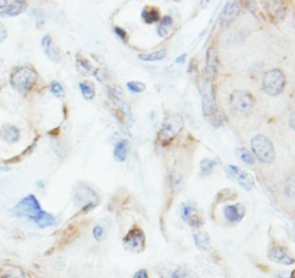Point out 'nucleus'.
Here are the masks:
<instances>
[{
  "label": "nucleus",
  "mask_w": 295,
  "mask_h": 278,
  "mask_svg": "<svg viewBox=\"0 0 295 278\" xmlns=\"http://www.w3.org/2000/svg\"><path fill=\"white\" fill-rule=\"evenodd\" d=\"M36 81H38V72L35 71V68L29 67V65L16 68L11 75L12 87L22 94L31 91L33 85L36 84Z\"/></svg>",
  "instance_id": "nucleus-1"
},
{
  "label": "nucleus",
  "mask_w": 295,
  "mask_h": 278,
  "mask_svg": "<svg viewBox=\"0 0 295 278\" xmlns=\"http://www.w3.org/2000/svg\"><path fill=\"white\" fill-rule=\"evenodd\" d=\"M251 147L253 156L256 157L262 163H272L275 159V149H273L272 142L263 135V134H256L251 140Z\"/></svg>",
  "instance_id": "nucleus-2"
},
{
  "label": "nucleus",
  "mask_w": 295,
  "mask_h": 278,
  "mask_svg": "<svg viewBox=\"0 0 295 278\" xmlns=\"http://www.w3.org/2000/svg\"><path fill=\"white\" fill-rule=\"evenodd\" d=\"M199 91H200V97H202V111L206 117H212L216 111V98H215L212 79L209 77H203L200 79Z\"/></svg>",
  "instance_id": "nucleus-3"
},
{
  "label": "nucleus",
  "mask_w": 295,
  "mask_h": 278,
  "mask_svg": "<svg viewBox=\"0 0 295 278\" xmlns=\"http://www.w3.org/2000/svg\"><path fill=\"white\" fill-rule=\"evenodd\" d=\"M285 87V75L281 69H271L262 77V89L265 94L275 97L282 92Z\"/></svg>",
  "instance_id": "nucleus-4"
},
{
  "label": "nucleus",
  "mask_w": 295,
  "mask_h": 278,
  "mask_svg": "<svg viewBox=\"0 0 295 278\" xmlns=\"http://www.w3.org/2000/svg\"><path fill=\"white\" fill-rule=\"evenodd\" d=\"M42 212L44 211H42V208H41L38 199L35 198V195H28L26 198H23V199L12 209V213H13L15 216L29 218L31 221L36 219Z\"/></svg>",
  "instance_id": "nucleus-5"
},
{
  "label": "nucleus",
  "mask_w": 295,
  "mask_h": 278,
  "mask_svg": "<svg viewBox=\"0 0 295 278\" xmlns=\"http://www.w3.org/2000/svg\"><path fill=\"white\" fill-rule=\"evenodd\" d=\"M229 104L236 115H248L253 108V97L246 91H235L230 95Z\"/></svg>",
  "instance_id": "nucleus-6"
},
{
  "label": "nucleus",
  "mask_w": 295,
  "mask_h": 278,
  "mask_svg": "<svg viewBox=\"0 0 295 278\" xmlns=\"http://www.w3.org/2000/svg\"><path fill=\"white\" fill-rule=\"evenodd\" d=\"M182 127H183L182 115H179V114L170 115V117L163 122V125H162V130H160V133H159V140H160V142H164V143L173 140L176 135L180 133Z\"/></svg>",
  "instance_id": "nucleus-7"
},
{
  "label": "nucleus",
  "mask_w": 295,
  "mask_h": 278,
  "mask_svg": "<svg viewBox=\"0 0 295 278\" xmlns=\"http://www.w3.org/2000/svg\"><path fill=\"white\" fill-rule=\"evenodd\" d=\"M122 245L125 246V249L131 252H141L145 246V236L142 234L141 229L134 228L125 235V238L122 239Z\"/></svg>",
  "instance_id": "nucleus-8"
},
{
  "label": "nucleus",
  "mask_w": 295,
  "mask_h": 278,
  "mask_svg": "<svg viewBox=\"0 0 295 278\" xmlns=\"http://www.w3.org/2000/svg\"><path fill=\"white\" fill-rule=\"evenodd\" d=\"M268 258L276 264H281V265H292L295 262L294 258L288 254V251L285 248L275 244L268 248Z\"/></svg>",
  "instance_id": "nucleus-9"
},
{
  "label": "nucleus",
  "mask_w": 295,
  "mask_h": 278,
  "mask_svg": "<svg viewBox=\"0 0 295 278\" xmlns=\"http://www.w3.org/2000/svg\"><path fill=\"white\" fill-rule=\"evenodd\" d=\"M246 213V209L242 203H236V205H228L223 209V215L226 218V221L230 223L241 222Z\"/></svg>",
  "instance_id": "nucleus-10"
},
{
  "label": "nucleus",
  "mask_w": 295,
  "mask_h": 278,
  "mask_svg": "<svg viewBox=\"0 0 295 278\" xmlns=\"http://www.w3.org/2000/svg\"><path fill=\"white\" fill-rule=\"evenodd\" d=\"M241 13V6L238 2H229L225 5V8L222 9L220 13V23L222 25H229L233 19L238 18V15Z\"/></svg>",
  "instance_id": "nucleus-11"
},
{
  "label": "nucleus",
  "mask_w": 295,
  "mask_h": 278,
  "mask_svg": "<svg viewBox=\"0 0 295 278\" xmlns=\"http://www.w3.org/2000/svg\"><path fill=\"white\" fill-rule=\"evenodd\" d=\"M42 46H44V51L46 56L51 59V61H54V62H59L61 61V51L55 46V44L52 42V38L49 36V35H45L44 39H42Z\"/></svg>",
  "instance_id": "nucleus-12"
},
{
  "label": "nucleus",
  "mask_w": 295,
  "mask_h": 278,
  "mask_svg": "<svg viewBox=\"0 0 295 278\" xmlns=\"http://www.w3.org/2000/svg\"><path fill=\"white\" fill-rule=\"evenodd\" d=\"M26 6H28L26 2H12L3 11H0V16L2 18H15L18 15H21L26 9Z\"/></svg>",
  "instance_id": "nucleus-13"
},
{
  "label": "nucleus",
  "mask_w": 295,
  "mask_h": 278,
  "mask_svg": "<svg viewBox=\"0 0 295 278\" xmlns=\"http://www.w3.org/2000/svg\"><path fill=\"white\" fill-rule=\"evenodd\" d=\"M0 137H2L5 142H8V143H16V142H19V138H21V130H19L18 127H15V125L6 124V125H3L2 130H0Z\"/></svg>",
  "instance_id": "nucleus-14"
},
{
  "label": "nucleus",
  "mask_w": 295,
  "mask_h": 278,
  "mask_svg": "<svg viewBox=\"0 0 295 278\" xmlns=\"http://www.w3.org/2000/svg\"><path fill=\"white\" fill-rule=\"evenodd\" d=\"M216 68H218V52L215 48H209L208 54H206V77H213L216 74Z\"/></svg>",
  "instance_id": "nucleus-15"
},
{
  "label": "nucleus",
  "mask_w": 295,
  "mask_h": 278,
  "mask_svg": "<svg viewBox=\"0 0 295 278\" xmlns=\"http://www.w3.org/2000/svg\"><path fill=\"white\" fill-rule=\"evenodd\" d=\"M141 19L144 21V23H147V25L157 23L159 21H162V18H160V11L156 9V8H152V6L144 8L141 12Z\"/></svg>",
  "instance_id": "nucleus-16"
},
{
  "label": "nucleus",
  "mask_w": 295,
  "mask_h": 278,
  "mask_svg": "<svg viewBox=\"0 0 295 278\" xmlns=\"http://www.w3.org/2000/svg\"><path fill=\"white\" fill-rule=\"evenodd\" d=\"M236 180H238V183H239L245 190H251L253 189V186H255V180L252 178V175H249V173L245 172V170H241V169H239V172L236 173Z\"/></svg>",
  "instance_id": "nucleus-17"
},
{
  "label": "nucleus",
  "mask_w": 295,
  "mask_h": 278,
  "mask_svg": "<svg viewBox=\"0 0 295 278\" xmlns=\"http://www.w3.org/2000/svg\"><path fill=\"white\" fill-rule=\"evenodd\" d=\"M32 222H35L39 228H48V226H54L56 225V218L54 215L48 213V212H42L36 219H33Z\"/></svg>",
  "instance_id": "nucleus-18"
},
{
  "label": "nucleus",
  "mask_w": 295,
  "mask_h": 278,
  "mask_svg": "<svg viewBox=\"0 0 295 278\" xmlns=\"http://www.w3.org/2000/svg\"><path fill=\"white\" fill-rule=\"evenodd\" d=\"M195 244L200 251H208L210 249V238L206 232H196L193 235Z\"/></svg>",
  "instance_id": "nucleus-19"
},
{
  "label": "nucleus",
  "mask_w": 295,
  "mask_h": 278,
  "mask_svg": "<svg viewBox=\"0 0 295 278\" xmlns=\"http://www.w3.org/2000/svg\"><path fill=\"white\" fill-rule=\"evenodd\" d=\"M127 152H128V145H127V142L125 140H121L118 142L115 147H114V157H115V160H118V162H125V159H127Z\"/></svg>",
  "instance_id": "nucleus-20"
},
{
  "label": "nucleus",
  "mask_w": 295,
  "mask_h": 278,
  "mask_svg": "<svg viewBox=\"0 0 295 278\" xmlns=\"http://www.w3.org/2000/svg\"><path fill=\"white\" fill-rule=\"evenodd\" d=\"M265 6H266L268 11L272 13V16H276L278 21H281V19L284 18L285 8L284 5H282V2H269V3L265 5Z\"/></svg>",
  "instance_id": "nucleus-21"
},
{
  "label": "nucleus",
  "mask_w": 295,
  "mask_h": 278,
  "mask_svg": "<svg viewBox=\"0 0 295 278\" xmlns=\"http://www.w3.org/2000/svg\"><path fill=\"white\" fill-rule=\"evenodd\" d=\"M164 56H166V49H160V51H156V52H152V54H140L138 58L141 61H145V62H157V61H162Z\"/></svg>",
  "instance_id": "nucleus-22"
},
{
  "label": "nucleus",
  "mask_w": 295,
  "mask_h": 278,
  "mask_svg": "<svg viewBox=\"0 0 295 278\" xmlns=\"http://www.w3.org/2000/svg\"><path fill=\"white\" fill-rule=\"evenodd\" d=\"M172 25H173V19L170 18V16H164L162 18V21H160V25H159V28H157V34L160 38H164L167 32H169V29L172 28Z\"/></svg>",
  "instance_id": "nucleus-23"
},
{
  "label": "nucleus",
  "mask_w": 295,
  "mask_h": 278,
  "mask_svg": "<svg viewBox=\"0 0 295 278\" xmlns=\"http://www.w3.org/2000/svg\"><path fill=\"white\" fill-rule=\"evenodd\" d=\"M79 89H81V92H82L85 100H92L95 97V88H94V85L91 82H87V81L81 82L79 84Z\"/></svg>",
  "instance_id": "nucleus-24"
},
{
  "label": "nucleus",
  "mask_w": 295,
  "mask_h": 278,
  "mask_svg": "<svg viewBox=\"0 0 295 278\" xmlns=\"http://www.w3.org/2000/svg\"><path fill=\"white\" fill-rule=\"evenodd\" d=\"M216 166V162L215 160H210V159H205L200 162V176H209L213 169Z\"/></svg>",
  "instance_id": "nucleus-25"
},
{
  "label": "nucleus",
  "mask_w": 295,
  "mask_h": 278,
  "mask_svg": "<svg viewBox=\"0 0 295 278\" xmlns=\"http://www.w3.org/2000/svg\"><path fill=\"white\" fill-rule=\"evenodd\" d=\"M193 213H196V205L195 203H192V202H187V203H183L182 205V212H180V215H182V218L187 221Z\"/></svg>",
  "instance_id": "nucleus-26"
},
{
  "label": "nucleus",
  "mask_w": 295,
  "mask_h": 278,
  "mask_svg": "<svg viewBox=\"0 0 295 278\" xmlns=\"http://www.w3.org/2000/svg\"><path fill=\"white\" fill-rule=\"evenodd\" d=\"M107 92H108L109 97L115 101V102L124 101V94H122V91H121L120 87H117V85H109V87H107Z\"/></svg>",
  "instance_id": "nucleus-27"
},
{
  "label": "nucleus",
  "mask_w": 295,
  "mask_h": 278,
  "mask_svg": "<svg viewBox=\"0 0 295 278\" xmlns=\"http://www.w3.org/2000/svg\"><path fill=\"white\" fill-rule=\"evenodd\" d=\"M170 278H199V277H197L196 274L190 272V271L186 269V268H177L176 271L172 272Z\"/></svg>",
  "instance_id": "nucleus-28"
},
{
  "label": "nucleus",
  "mask_w": 295,
  "mask_h": 278,
  "mask_svg": "<svg viewBox=\"0 0 295 278\" xmlns=\"http://www.w3.org/2000/svg\"><path fill=\"white\" fill-rule=\"evenodd\" d=\"M285 193L288 198L295 199V176H289L285 183Z\"/></svg>",
  "instance_id": "nucleus-29"
},
{
  "label": "nucleus",
  "mask_w": 295,
  "mask_h": 278,
  "mask_svg": "<svg viewBox=\"0 0 295 278\" xmlns=\"http://www.w3.org/2000/svg\"><path fill=\"white\" fill-rule=\"evenodd\" d=\"M238 156L241 157L242 160H243L246 165H249V166H252V165L255 163L253 155H252L251 152H248L246 149H238Z\"/></svg>",
  "instance_id": "nucleus-30"
},
{
  "label": "nucleus",
  "mask_w": 295,
  "mask_h": 278,
  "mask_svg": "<svg viewBox=\"0 0 295 278\" xmlns=\"http://www.w3.org/2000/svg\"><path fill=\"white\" fill-rule=\"evenodd\" d=\"M127 88L132 94H140L142 91H145V85L142 82H135V81H130L127 82Z\"/></svg>",
  "instance_id": "nucleus-31"
},
{
  "label": "nucleus",
  "mask_w": 295,
  "mask_h": 278,
  "mask_svg": "<svg viewBox=\"0 0 295 278\" xmlns=\"http://www.w3.org/2000/svg\"><path fill=\"white\" fill-rule=\"evenodd\" d=\"M49 89H51V92L56 95V97H64V92H65V89L62 87V84L61 82H58V81H54V82H51V85H49Z\"/></svg>",
  "instance_id": "nucleus-32"
},
{
  "label": "nucleus",
  "mask_w": 295,
  "mask_h": 278,
  "mask_svg": "<svg viewBox=\"0 0 295 278\" xmlns=\"http://www.w3.org/2000/svg\"><path fill=\"white\" fill-rule=\"evenodd\" d=\"M77 65L81 68L85 74H92V71H94L92 65L88 62L87 59H82V58H77Z\"/></svg>",
  "instance_id": "nucleus-33"
},
{
  "label": "nucleus",
  "mask_w": 295,
  "mask_h": 278,
  "mask_svg": "<svg viewBox=\"0 0 295 278\" xmlns=\"http://www.w3.org/2000/svg\"><path fill=\"white\" fill-rule=\"evenodd\" d=\"M186 222L189 223L190 226H193V228H199V226H202V225H203L205 221H203V218H202V216H199L197 213H193V215L187 219Z\"/></svg>",
  "instance_id": "nucleus-34"
},
{
  "label": "nucleus",
  "mask_w": 295,
  "mask_h": 278,
  "mask_svg": "<svg viewBox=\"0 0 295 278\" xmlns=\"http://www.w3.org/2000/svg\"><path fill=\"white\" fill-rule=\"evenodd\" d=\"M92 234H94V238H95L97 241H102V239L105 238V234H107L105 226H102V225H97V226L94 228Z\"/></svg>",
  "instance_id": "nucleus-35"
},
{
  "label": "nucleus",
  "mask_w": 295,
  "mask_h": 278,
  "mask_svg": "<svg viewBox=\"0 0 295 278\" xmlns=\"http://www.w3.org/2000/svg\"><path fill=\"white\" fill-rule=\"evenodd\" d=\"M0 278H25V274L21 269H13V271H9V272H5Z\"/></svg>",
  "instance_id": "nucleus-36"
},
{
  "label": "nucleus",
  "mask_w": 295,
  "mask_h": 278,
  "mask_svg": "<svg viewBox=\"0 0 295 278\" xmlns=\"http://www.w3.org/2000/svg\"><path fill=\"white\" fill-rule=\"evenodd\" d=\"M114 34L117 35V36L120 38L121 41H124V42H127V41H128V36H127V32H125L124 29H121V28H118V26H115V28H114Z\"/></svg>",
  "instance_id": "nucleus-37"
},
{
  "label": "nucleus",
  "mask_w": 295,
  "mask_h": 278,
  "mask_svg": "<svg viewBox=\"0 0 295 278\" xmlns=\"http://www.w3.org/2000/svg\"><path fill=\"white\" fill-rule=\"evenodd\" d=\"M94 75H95V78L98 79V81H105V79L108 78L107 69H97V71L94 72Z\"/></svg>",
  "instance_id": "nucleus-38"
},
{
  "label": "nucleus",
  "mask_w": 295,
  "mask_h": 278,
  "mask_svg": "<svg viewBox=\"0 0 295 278\" xmlns=\"http://www.w3.org/2000/svg\"><path fill=\"white\" fill-rule=\"evenodd\" d=\"M6 38H8V29H6V26H5L3 23L0 22V44H2Z\"/></svg>",
  "instance_id": "nucleus-39"
},
{
  "label": "nucleus",
  "mask_w": 295,
  "mask_h": 278,
  "mask_svg": "<svg viewBox=\"0 0 295 278\" xmlns=\"http://www.w3.org/2000/svg\"><path fill=\"white\" fill-rule=\"evenodd\" d=\"M132 278H149V272H147V269H138Z\"/></svg>",
  "instance_id": "nucleus-40"
},
{
  "label": "nucleus",
  "mask_w": 295,
  "mask_h": 278,
  "mask_svg": "<svg viewBox=\"0 0 295 278\" xmlns=\"http://www.w3.org/2000/svg\"><path fill=\"white\" fill-rule=\"evenodd\" d=\"M289 127L292 128L295 131V111L291 114V117H289Z\"/></svg>",
  "instance_id": "nucleus-41"
},
{
  "label": "nucleus",
  "mask_w": 295,
  "mask_h": 278,
  "mask_svg": "<svg viewBox=\"0 0 295 278\" xmlns=\"http://www.w3.org/2000/svg\"><path fill=\"white\" fill-rule=\"evenodd\" d=\"M186 54H183V55L182 56H179V58H177V59H176V62H177V64H182V62H185V59H186Z\"/></svg>",
  "instance_id": "nucleus-42"
},
{
  "label": "nucleus",
  "mask_w": 295,
  "mask_h": 278,
  "mask_svg": "<svg viewBox=\"0 0 295 278\" xmlns=\"http://www.w3.org/2000/svg\"><path fill=\"white\" fill-rule=\"evenodd\" d=\"M9 170H11V167L0 165V173H3V172H9Z\"/></svg>",
  "instance_id": "nucleus-43"
},
{
  "label": "nucleus",
  "mask_w": 295,
  "mask_h": 278,
  "mask_svg": "<svg viewBox=\"0 0 295 278\" xmlns=\"http://www.w3.org/2000/svg\"><path fill=\"white\" fill-rule=\"evenodd\" d=\"M291 238H292V241L295 242V232H291Z\"/></svg>",
  "instance_id": "nucleus-44"
}]
</instances>
